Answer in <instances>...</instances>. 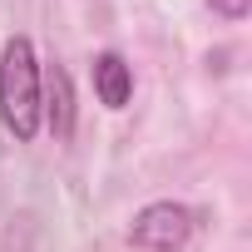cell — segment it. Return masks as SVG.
Instances as JSON below:
<instances>
[{"mask_svg":"<svg viewBox=\"0 0 252 252\" xmlns=\"http://www.w3.org/2000/svg\"><path fill=\"white\" fill-rule=\"evenodd\" d=\"M89 74H94V94H99V104H104V109H124V104L134 99V64L124 60L119 50L94 55Z\"/></svg>","mask_w":252,"mask_h":252,"instance_id":"3","label":"cell"},{"mask_svg":"<svg viewBox=\"0 0 252 252\" xmlns=\"http://www.w3.org/2000/svg\"><path fill=\"white\" fill-rule=\"evenodd\" d=\"M40 109H45V124H50V134L64 144L74 134V84L69 74L55 64L50 74H40Z\"/></svg>","mask_w":252,"mask_h":252,"instance_id":"4","label":"cell"},{"mask_svg":"<svg viewBox=\"0 0 252 252\" xmlns=\"http://www.w3.org/2000/svg\"><path fill=\"white\" fill-rule=\"evenodd\" d=\"M40 60L25 35H10L0 50V124L15 134V144H30L45 124L40 109Z\"/></svg>","mask_w":252,"mask_h":252,"instance_id":"1","label":"cell"},{"mask_svg":"<svg viewBox=\"0 0 252 252\" xmlns=\"http://www.w3.org/2000/svg\"><path fill=\"white\" fill-rule=\"evenodd\" d=\"M188 237H193V208L183 203H149L129 227L134 252H183Z\"/></svg>","mask_w":252,"mask_h":252,"instance_id":"2","label":"cell"},{"mask_svg":"<svg viewBox=\"0 0 252 252\" xmlns=\"http://www.w3.org/2000/svg\"><path fill=\"white\" fill-rule=\"evenodd\" d=\"M208 5H213V15H222V20H247L252 0H208Z\"/></svg>","mask_w":252,"mask_h":252,"instance_id":"5","label":"cell"}]
</instances>
